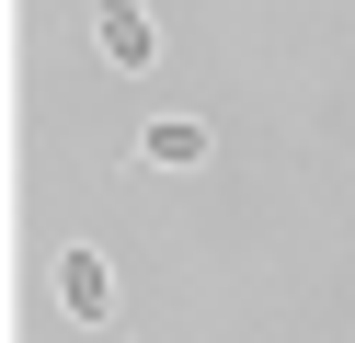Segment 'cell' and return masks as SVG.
Returning <instances> with one entry per match:
<instances>
[{
    "mask_svg": "<svg viewBox=\"0 0 355 343\" xmlns=\"http://www.w3.org/2000/svg\"><path fill=\"white\" fill-rule=\"evenodd\" d=\"M58 309L103 320V309H115V263H103V252H58Z\"/></svg>",
    "mask_w": 355,
    "mask_h": 343,
    "instance_id": "7a4b0ae2",
    "label": "cell"
},
{
    "mask_svg": "<svg viewBox=\"0 0 355 343\" xmlns=\"http://www.w3.org/2000/svg\"><path fill=\"white\" fill-rule=\"evenodd\" d=\"M138 160L149 172H195V160H207V126H195V114H161V126L138 137Z\"/></svg>",
    "mask_w": 355,
    "mask_h": 343,
    "instance_id": "3957f363",
    "label": "cell"
},
{
    "mask_svg": "<svg viewBox=\"0 0 355 343\" xmlns=\"http://www.w3.org/2000/svg\"><path fill=\"white\" fill-rule=\"evenodd\" d=\"M92 46H103V69H149L161 58V23L138 0H92Z\"/></svg>",
    "mask_w": 355,
    "mask_h": 343,
    "instance_id": "6da1fadb",
    "label": "cell"
}]
</instances>
